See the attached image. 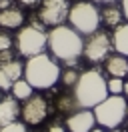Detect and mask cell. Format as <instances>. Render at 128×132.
<instances>
[{"instance_id":"5b68a950","label":"cell","mask_w":128,"mask_h":132,"mask_svg":"<svg viewBox=\"0 0 128 132\" xmlns=\"http://www.w3.org/2000/svg\"><path fill=\"white\" fill-rule=\"evenodd\" d=\"M68 22L80 34H94L98 32V26L102 22V14L94 2H82L80 0L70 8Z\"/></svg>"},{"instance_id":"8992f818","label":"cell","mask_w":128,"mask_h":132,"mask_svg":"<svg viewBox=\"0 0 128 132\" xmlns=\"http://www.w3.org/2000/svg\"><path fill=\"white\" fill-rule=\"evenodd\" d=\"M16 46H18V52L26 58L42 54L48 46V34L44 32L42 24L24 26V28H20V32L16 36Z\"/></svg>"},{"instance_id":"f546056e","label":"cell","mask_w":128,"mask_h":132,"mask_svg":"<svg viewBox=\"0 0 128 132\" xmlns=\"http://www.w3.org/2000/svg\"><path fill=\"white\" fill-rule=\"evenodd\" d=\"M92 132H104V130H100V128H94V130H92Z\"/></svg>"},{"instance_id":"30bf717a","label":"cell","mask_w":128,"mask_h":132,"mask_svg":"<svg viewBox=\"0 0 128 132\" xmlns=\"http://www.w3.org/2000/svg\"><path fill=\"white\" fill-rule=\"evenodd\" d=\"M68 132H92L96 128V116L90 108H80L66 118Z\"/></svg>"},{"instance_id":"4dcf8cb0","label":"cell","mask_w":128,"mask_h":132,"mask_svg":"<svg viewBox=\"0 0 128 132\" xmlns=\"http://www.w3.org/2000/svg\"><path fill=\"white\" fill-rule=\"evenodd\" d=\"M110 132H120V130H118V128H112V130H110Z\"/></svg>"},{"instance_id":"9a60e30c","label":"cell","mask_w":128,"mask_h":132,"mask_svg":"<svg viewBox=\"0 0 128 132\" xmlns=\"http://www.w3.org/2000/svg\"><path fill=\"white\" fill-rule=\"evenodd\" d=\"M100 14H102V22H104L106 26H110V28H116V26H120L122 18H124L122 6H116L114 2L106 4V6H104V10L100 12Z\"/></svg>"},{"instance_id":"2e32d148","label":"cell","mask_w":128,"mask_h":132,"mask_svg":"<svg viewBox=\"0 0 128 132\" xmlns=\"http://www.w3.org/2000/svg\"><path fill=\"white\" fill-rule=\"evenodd\" d=\"M112 46H114V50H116L118 54L128 56V24H120V26L114 28Z\"/></svg>"},{"instance_id":"44dd1931","label":"cell","mask_w":128,"mask_h":132,"mask_svg":"<svg viewBox=\"0 0 128 132\" xmlns=\"http://www.w3.org/2000/svg\"><path fill=\"white\" fill-rule=\"evenodd\" d=\"M12 42H14V40H12V36H10V34L0 30V52L10 50V48H12Z\"/></svg>"},{"instance_id":"d6a6232c","label":"cell","mask_w":128,"mask_h":132,"mask_svg":"<svg viewBox=\"0 0 128 132\" xmlns=\"http://www.w3.org/2000/svg\"><path fill=\"white\" fill-rule=\"evenodd\" d=\"M126 114H128V110H126Z\"/></svg>"},{"instance_id":"e0dca14e","label":"cell","mask_w":128,"mask_h":132,"mask_svg":"<svg viewBox=\"0 0 128 132\" xmlns=\"http://www.w3.org/2000/svg\"><path fill=\"white\" fill-rule=\"evenodd\" d=\"M10 92H12V98H16L18 102H20V100H28L30 96H34V94H32V92H34V88H32V84L28 82L26 78L16 80Z\"/></svg>"},{"instance_id":"5bb4252c","label":"cell","mask_w":128,"mask_h":132,"mask_svg":"<svg viewBox=\"0 0 128 132\" xmlns=\"http://www.w3.org/2000/svg\"><path fill=\"white\" fill-rule=\"evenodd\" d=\"M22 22H24L22 10L14 8V6L0 10V26L2 28H18V26H22Z\"/></svg>"},{"instance_id":"484cf974","label":"cell","mask_w":128,"mask_h":132,"mask_svg":"<svg viewBox=\"0 0 128 132\" xmlns=\"http://www.w3.org/2000/svg\"><path fill=\"white\" fill-rule=\"evenodd\" d=\"M10 8V0H0V10Z\"/></svg>"},{"instance_id":"4fadbf2b","label":"cell","mask_w":128,"mask_h":132,"mask_svg":"<svg viewBox=\"0 0 128 132\" xmlns=\"http://www.w3.org/2000/svg\"><path fill=\"white\" fill-rule=\"evenodd\" d=\"M106 72L112 78H124V76H128V58L118 54V52L108 56L106 58Z\"/></svg>"},{"instance_id":"d4e9b609","label":"cell","mask_w":128,"mask_h":132,"mask_svg":"<svg viewBox=\"0 0 128 132\" xmlns=\"http://www.w3.org/2000/svg\"><path fill=\"white\" fill-rule=\"evenodd\" d=\"M122 12H124V18L128 20V0H122Z\"/></svg>"},{"instance_id":"d6986e66","label":"cell","mask_w":128,"mask_h":132,"mask_svg":"<svg viewBox=\"0 0 128 132\" xmlns=\"http://www.w3.org/2000/svg\"><path fill=\"white\" fill-rule=\"evenodd\" d=\"M60 80H62L64 86H68V88H74L80 80V72L76 68H66L62 74H60Z\"/></svg>"},{"instance_id":"83f0119b","label":"cell","mask_w":128,"mask_h":132,"mask_svg":"<svg viewBox=\"0 0 128 132\" xmlns=\"http://www.w3.org/2000/svg\"><path fill=\"white\" fill-rule=\"evenodd\" d=\"M124 96H126V98H128V82L124 84Z\"/></svg>"},{"instance_id":"277c9868","label":"cell","mask_w":128,"mask_h":132,"mask_svg":"<svg viewBox=\"0 0 128 132\" xmlns=\"http://www.w3.org/2000/svg\"><path fill=\"white\" fill-rule=\"evenodd\" d=\"M94 110V116H96V124L102 126V128H118L120 124L126 120V110H128V102H126V96L122 94H110L106 100H102L100 104Z\"/></svg>"},{"instance_id":"7402d4cb","label":"cell","mask_w":128,"mask_h":132,"mask_svg":"<svg viewBox=\"0 0 128 132\" xmlns=\"http://www.w3.org/2000/svg\"><path fill=\"white\" fill-rule=\"evenodd\" d=\"M0 132H28V130H26L24 122H12L8 126H4V128H0Z\"/></svg>"},{"instance_id":"f1b7e54d","label":"cell","mask_w":128,"mask_h":132,"mask_svg":"<svg viewBox=\"0 0 128 132\" xmlns=\"http://www.w3.org/2000/svg\"><path fill=\"white\" fill-rule=\"evenodd\" d=\"M94 2H104V4H110V2H114V0H94Z\"/></svg>"},{"instance_id":"603a6c76","label":"cell","mask_w":128,"mask_h":132,"mask_svg":"<svg viewBox=\"0 0 128 132\" xmlns=\"http://www.w3.org/2000/svg\"><path fill=\"white\" fill-rule=\"evenodd\" d=\"M8 60H14V58H12V50H4V52H0V62H8Z\"/></svg>"},{"instance_id":"ba28073f","label":"cell","mask_w":128,"mask_h":132,"mask_svg":"<svg viewBox=\"0 0 128 132\" xmlns=\"http://www.w3.org/2000/svg\"><path fill=\"white\" fill-rule=\"evenodd\" d=\"M114 48L112 46V36H108V32H98L90 34V38L84 42V56H86L88 62L92 64H98L110 56V50Z\"/></svg>"},{"instance_id":"ffe728a7","label":"cell","mask_w":128,"mask_h":132,"mask_svg":"<svg viewBox=\"0 0 128 132\" xmlns=\"http://www.w3.org/2000/svg\"><path fill=\"white\" fill-rule=\"evenodd\" d=\"M106 84H108V92H110V94H124V80H122V78H108V80H106Z\"/></svg>"},{"instance_id":"1f68e13d","label":"cell","mask_w":128,"mask_h":132,"mask_svg":"<svg viewBox=\"0 0 128 132\" xmlns=\"http://www.w3.org/2000/svg\"><path fill=\"white\" fill-rule=\"evenodd\" d=\"M72 2H80V0H72Z\"/></svg>"},{"instance_id":"cb8c5ba5","label":"cell","mask_w":128,"mask_h":132,"mask_svg":"<svg viewBox=\"0 0 128 132\" xmlns=\"http://www.w3.org/2000/svg\"><path fill=\"white\" fill-rule=\"evenodd\" d=\"M48 132H66V126H62V124H50Z\"/></svg>"},{"instance_id":"3957f363","label":"cell","mask_w":128,"mask_h":132,"mask_svg":"<svg viewBox=\"0 0 128 132\" xmlns=\"http://www.w3.org/2000/svg\"><path fill=\"white\" fill-rule=\"evenodd\" d=\"M74 96L78 100L80 108H96L102 100L110 96L108 84L98 70H86L80 74L78 84L74 86Z\"/></svg>"},{"instance_id":"7c38bea8","label":"cell","mask_w":128,"mask_h":132,"mask_svg":"<svg viewBox=\"0 0 128 132\" xmlns=\"http://www.w3.org/2000/svg\"><path fill=\"white\" fill-rule=\"evenodd\" d=\"M18 114H22V108L18 106L16 98H4L0 100V128L16 122Z\"/></svg>"},{"instance_id":"8fae6325","label":"cell","mask_w":128,"mask_h":132,"mask_svg":"<svg viewBox=\"0 0 128 132\" xmlns=\"http://www.w3.org/2000/svg\"><path fill=\"white\" fill-rule=\"evenodd\" d=\"M24 76V64L18 60H8L0 62V90L8 92L12 90L16 80H20Z\"/></svg>"},{"instance_id":"6da1fadb","label":"cell","mask_w":128,"mask_h":132,"mask_svg":"<svg viewBox=\"0 0 128 132\" xmlns=\"http://www.w3.org/2000/svg\"><path fill=\"white\" fill-rule=\"evenodd\" d=\"M48 48L54 58L62 60L64 64L74 66L76 60L84 54V40L78 30H74L72 26L60 24L54 26L48 34Z\"/></svg>"},{"instance_id":"4316f807","label":"cell","mask_w":128,"mask_h":132,"mask_svg":"<svg viewBox=\"0 0 128 132\" xmlns=\"http://www.w3.org/2000/svg\"><path fill=\"white\" fill-rule=\"evenodd\" d=\"M18 2H22L24 6H32V4H36V2H40V0H18Z\"/></svg>"},{"instance_id":"836d02e7","label":"cell","mask_w":128,"mask_h":132,"mask_svg":"<svg viewBox=\"0 0 128 132\" xmlns=\"http://www.w3.org/2000/svg\"><path fill=\"white\" fill-rule=\"evenodd\" d=\"M0 100H2V98H0Z\"/></svg>"},{"instance_id":"ac0fdd59","label":"cell","mask_w":128,"mask_h":132,"mask_svg":"<svg viewBox=\"0 0 128 132\" xmlns=\"http://www.w3.org/2000/svg\"><path fill=\"white\" fill-rule=\"evenodd\" d=\"M56 106H58V110H60L62 114H74L76 110H80V104H78V100H76V96H74V92H72V94L58 96Z\"/></svg>"},{"instance_id":"52a82bcc","label":"cell","mask_w":128,"mask_h":132,"mask_svg":"<svg viewBox=\"0 0 128 132\" xmlns=\"http://www.w3.org/2000/svg\"><path fill=\"white\" fill-rule=\"evenodd\" d=\"M70 0H42L38 10L40 22L46 26H60L68 20L70 14Z\"/></svg>"},{"instance_id":"9c48e42d","label":"cell","mask_w":128,"mask_h":132,"mask_svg":"<svg viewBox=\"0 0 128 132\" xmlns=\"http://www.w3.org/2000/svg\"><path fill=\"white\" fill-rule=\"evenodd\" d=\"M48 100L40 94H34L28 100H24V106H22V120L24 124H30V126H38L46 120L48 116Z\"/></svg>"},{"instance_id":"7a4b0ae2","label":"cell","mask_w":128,"mask_h":132,"mask_svg":"<svg viewBox=\"0 0 128 132\" xmlns=\"http://www.w3.org/2000/svg\"><path fill=\"white\" fill-rule=\"evenodd\" d=\"M60 66L56 64L54 58H50L46 52L30 56L24 64V78L32 84V88L48 90L60 80Z\"/></svg>"}]
</instances>
